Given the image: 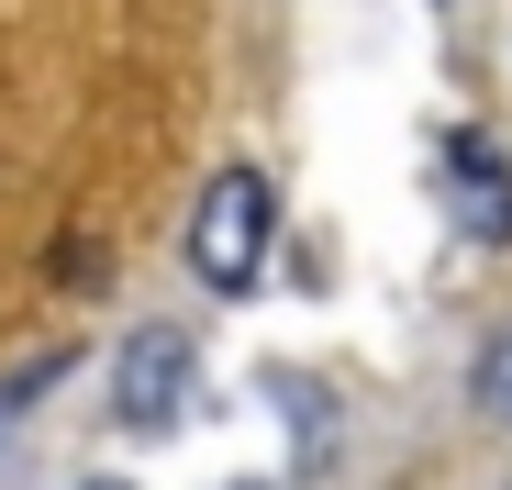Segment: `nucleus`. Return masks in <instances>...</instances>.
<instances>
[{"mask_svg": "<svg viewBox=\"0 0 512 490\" xmlns=\"http://www.w3.org/2000/svg\"><path fill=\"white\" fill-rule=\"evenodd\" d=\"M78 490H123V479H78Z\"/></svg>", "mask_w": 512, "mask_h": 490, "instance_id": "nucleus-4", "label": "nucleus"}, {"mask_svg": "<svg viewBox=\"0 0 512 490\" xmlns=\"http://www.w3.org/2000/svg\"><path fill=\"white\" fill-rule=\"evenodd\" d=\"M446 201L468 245H512V156L490 134H446Z\"/></svg>", "mask_w": 512, "mask_h": 490, "instance_id": "nucleus-2", "label": "nucleus"}, {"mask_svg": "<svg viewBox=\"0 0 512 490\" xmlns=\"http://www.w3.org/2000/svg\"><path fill=\"white\" fill-rule=\"evenodd\" d=\"M179 379H190V335H179V323H145V335L123 346V379H112L123 424H134V435H156L167 413H179Z\"/></svg>", "mask_w": 512, "mask_h": 490, "instance_id": "nucleus-3", "label": "nucleus"}, {"mask_svg": "<svg viewBox=\"0 0 512 490\" xmlns=\"http://www.w3.org/2000/svg\"><path fill=\"white\" fill-rule=\"evenodd\" d=\"M268 234H279L268 179H256V168H223V179L201 190V212H190V268H201V290L245 301V290H256V268H268Z\"/></svg>", "mask_w": 512, "mask_h": 490, "instance_id": "nucleus-1", "label": "nucleus"}]
</instances>
